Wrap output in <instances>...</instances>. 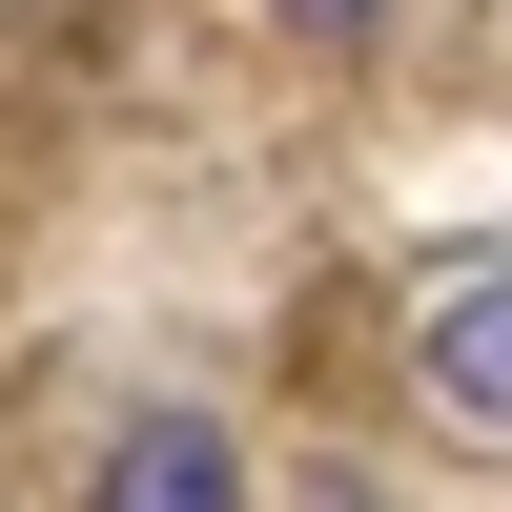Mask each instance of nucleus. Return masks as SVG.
Returning a JSON list of instances; mask_svg holds the SVG:
<instances>
[{"mask_svg": "<svg viewBox=\"0 0 512 512\" xmlns=\"http://www.w3.org/2000/svg\"><path fill=\"white\" fill-rule=\"evenodd\" d=\"M410 369H431V410L512 431V267H451V287H431V328H410Z\"/></svg>", "mask_w": 512, "mask_h": 512, "instance_id": "f257e3e1", "label": "nucleus"}, {"mask_svg": "<svg viewBox=\"0 0 512 512\" xmlns=\"http://www.w3.org/2000/svg\"><path fill=\"white\" fill-rule=\"evenodd\" d=\"M287 21H369V0H287Z\"/></svg>", "mask_w": 512, "mask_h": 512, "instance_id": "7ed1b4c3", "label": "nucleus"}, {"mask_svg": "<svg viewBox=\"0 0 512 512\" xmlns=\"http://www.w3.org/2000/svg\"><path fill=\"white\" fill-rule=\"evenodd\" d=\"M103 512H246V451L205 431V410H144V431L103 451Z\"/></svg>", "mask_w": 512, "mask_h": 512, "instance_id": "f03ea898", "label": "nucleus"}]
</instances>
